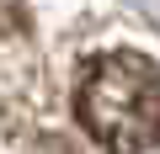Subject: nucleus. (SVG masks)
I'll list each match as a JSON object with an SVG mask.
<instances>
[{
	"label": "nucleus",
	"mask_w": 160,
	"mask_h": 154,
	"mask_svg": "<svg viewBox=\"0 0 160 154\" xmlns=\"http://www.w3.org/2000/svg\"><path fill=\"white\" fill-rule=\"evenodd\" d=\"M75 112L112 154H144L160 143V64L144 53H102L80 69Z\"/></svg>",
	"instance_id": "f257e3e1"
}]
</instances>
